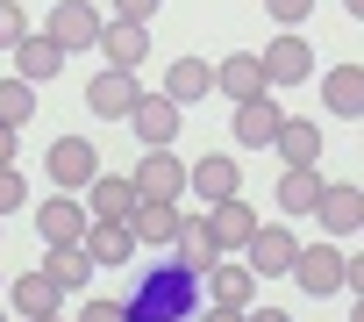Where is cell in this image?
<instances>
[{"label":"cell","instance_id":"obj_1","mask_svg":"<svg viewBox=\"0 0 364 322\" xmlns=\"http://www.w3.org/2000/svg\"><path fill=\"white\" fill-rule=\"evenodd\" d=\"M200 294H208L200 272H186L178 258H164V265H143L136 272L122 315L129 322H200Z\"/></svg>","mask_w":364,"mask_h":322},{"label":"cell","instance_id":"obj_2","mask_svg":"<svg viewBox=\"0 0 364 322\" xmlns=\"http://www.w3.org/2000/svg\"><path fill=\"white\" fill-rule=\"evenodd\" d=\"M100 29H107V22H100V8H93V0H58L43 36L72 58V51H100Z\"/></svg>","mask_w":364,"mask_h":322},{"label":"cell","instance_id":"obj_3","mask_svg":"<svg viewBox=\"0 0 364 322\" xmlns=\"http://www.w3.org/2000/svg\"><path fill=\"white\" fill-rule=\"evenodd\" d=\"M43 165H50V180H58V194H86V187L100 180V150H93L86 136H58V143H50V157H43Z\"/></svg>","mask_w":364,"mask_h":322},{"label":"cell","instance_id":"obj_4","mask_svg":"<svg viewBox=\"0 0 364 322\" xmlns=\"http://www.w3.org/2000/svg\"><path fill=\"white\" fill-rule=\"evenodd\" d=\"M178 122H186V108H178L171 93H143V100L129 108V129L143 136V150H164V143L178 136Z\"/></svg>","mask_w":364,"mask_h":322},{"label":"cell","instance_id":"obj_5","mask_svg":"<svg viewBox=\"0 0 364 322\" xmlns=\"http://www.w3.org/2000/svg\"><path fill=\"white\" fill-rule=\"evenodd\" d=\"M279 122H286V108H279L272 93L236 100V115H229V129H236V143H243V150H272V143H279Z\"/></svg>","mask_w":364,"mask_h":322},{"label":"cell","instance_id":"obj_6","mask_svg":"<svg viewBox=\"0 0 364 322\" xmlns=\"http://www.w3.org/2000/svg\"><path fill=\"white\" fill-rule=\"evenodd\" d=\"M257 58H264L272 93H279V86H300V79L314 72V51H307V36H300V29H279V43H272V51H257Z\"/></svg>","mask_w":364,"mask_h":322},{"label":"cell","instance_id":"obj_7","mask_svg":"<svg viewBox=\"0 0 364 322\" xmlns=\"http://www.w3.org/2000/svg\"><path fill=\"white\" fill-rule=\"evenodd\" d=\"M293 279H300V294H343V251L336 244H300V258H293Z\"/></svg>","mask_w":364,"mask_h":322},{"label":"cell","instance_id":"obj_8","mask_svg":"<svg viewBox=\"0 0 364 322\" xmlns=\"http://www.w3.org/2000/svg\"><path fill=\"white\" fill-rule=\"evenodd\" d=\"M129 180H136L143 201H178V194H186V165L171 157V143H164V150H143V165H136Z\"/></svg>","mask_w":364,"mask_h":322},{"label":"cell","instance_id":"obj_9","mask_svg":"<svg viewBox=\"0 0 364 322\" xmlns=\"http://www.w3.org/2000/svg\"><path fill=\"white\" fill-rule=\"evenodd\" d=\"M186 187H193V194H200L208 208H215V201H236V194H243V165H236L229 150H208L200 165L186 172Z\"/></svg>","mask_w":364,"mask_h":322},{"label":"cell","instance_id":"obj_10","mask_svg":"<svg viewBox=\"0 0 364 322\" xmlns=\"http://www.w3.org/2000/svg\"><path fill=\"white\" fill-rule=\"evenodd\" d=\"M36 229H43V244H86L93 215H86V201H79V194H58V201H43V208H36Z\"/></svg>","mask_w":364,"mask_h":322},{"label":"cell","instance_id":"obj_11","mask_svg":"<svg viewBox=\"0 0 364 322\" xmlns=\"http://www.w3.org/2000/svg\"><path fill=\"white\" fill-rule=\"evenodd\" d=\"M243 258H250V272H257V279H279V272H293L300 237H293V229H264V222H257V237L243 244Z\"/></svg>","mask_w":364,"mask_h":322},{"label":"cell","instance_id":"obj_12","mask_svg":"<svg viewBox=\"0 0 364 322\" xmlns=\"http://www.w3.org/2000/svg\"><path fill=\"white\" fill-rule=\"evenodd\" d=\"M171 258L186 265V272H200V279H208V265H215V258H229V251L215 244V222H208V215H186V222H178V237H171Z\"/></svg>","mask_w":364,"mask_h":322},{"label":"cell","instance_id":"obj_13","mask_svg":"<svg viewBox=\"0 0 364 322\" xmlns=\"http://www.w3.org/2000/svg\"><path fill=\"white\" fill-rule=\"evenodd\" d=\"M136 100H143L136 72H114V65L86 86V108H93V115H107V122H129V108H136Z\"/></svg>","mask_w":364,"mask_h":322},{"label":"cell","instance_id":"obj_14","mask_svg":"<svg viewBox=\"0 0 364 322\" xmlns=\"http://www.w3.org/2000/svg\"><path fill=\"white\" fill-rule=\"evenodd\" d=\"M200 286H208L222 308H250V301H257V272H250V258H215Z\"/></svg>","mask_w":364,"mask_h":322},{"label":"cell","instance_id":"obj_15","mask_svg":"<svg viewBox=\"0 0 364 322\" xmlns=\"http://www.w3.org/2000/svg\"><path fill=\"white\" fill-rule=\"evenodd\" d=\"M136 201H143V194H136V180H114V172H100V180L86 187V215H93V222H129V215H136Z\"/></svg>","mask_w":364,"mask_h":322},{"label":"cell","instance_id":"obj_16","mask_svg":"<svg viewBox=\"0 0 364 322\" xmlns=\"http://www.w3.org/2000/svg\"><path fill=\"white\" fill-rule=\"evenodd\" d=\"M136 251H143L136 222H93V229H86V258H93L100 272H107V265H129Z\"/></svg>","mask_w":364,"mask_h":322},{"label":"cell","instance_id":"obj_17","mask_svg":"<svg viewBox=\"0 0 364 322\" xmlns=\"http://www.w3.org/2000/svg\"><path fill=\"white\" fill-rule=\"evenodd\" d=\"M314 222L328 237H364V187H328L321 208H314Z\"/></svg>","mask_w":364,"mask_h":322},{"label":"cell","instance_id":"obj_18","mask_svg":"<svg viewBox=\"0 0 364 322\" xmlns=\"http://www.w3.org/2000/svg\"><path fill=\"white\" fill-rule=\"evenodd\" d=\"M215 93H229V100H257V93H272V79H264V58H222L215 65Z\"/></svg>","mask_w":364,"mask_h":322},{"label":"cell","instance_id":"obj_19","mask_svg":"<svg viewBox=\"0 0 364 322\" xmlns=\"http://www.w3.org/2000/svg\"><path fill=\"white\" fill-rule=\"evenodd\" d=\"M208 222H215V244H222L229 258H236V251L257 237V208H250L243 194H236V201H215V208H208Z\"/></svg>","mask_w":364,"mask_h":322},{"label":"cell","instance_id":"obj_20","mask_svg":"<svg viewBox=\"0 0 364 322\" xmlns=\"http://www.w3.org/2000/svg\"><path fill=\"white\" fill-rule=\"evenodd\" d=\"M100 58H107L114 72H136V65L150 58V36H143V22H107V29H100Z\"/></svg>","mask_w":364,"mask_h":322},{"label":"cell","instance_id":"obj_21","mask_svg":"<svg viewBox=\"0 0 364 322\" xmlns=\"http://www.w3.org/2000/svg\"><path fill=\"white\" fill-rule=\"evenodd\" d=\"M58 72H65V51H58L50 36H36V29H29V36L15 43V79L43 86V79H58Z\"/></svg>","mask_w":364,"mask_h":322},{"label":"cell","instance_id":"obj_22","mask_svg":"<svg viewBox=\"0 0 364 322\" xmlns=\"http://www.w3.org/2000/svg\"><path fill=\"white\" fill-rule=\"evenodd\" d=\"M321 194H328V180L314 172V165H293V172H279V208L300 222V215H314L321 208Z\"/></svg>","mask_w":364,"mask_h":322},{"label":"cell","instance_id":"obj_23","mask_svg":"<svg viewBox=\"0 0 364 322\" xmlns=\"http://www.w3.org/2000/svg\"><path fill=\"white\" fill-rule=\"evenodd\" d=\"M58 301H65V286H58L43 265L15 279V315H22V322H36V315H58Z\"/></svg>","mask_w":364,"mask_h":322},{"label":"cell","instance_id":"obj_24","mask_svg":"<svg viewBox=\"0 0 364 322\" xmlns=\"http://www.w3.org/2000/svg\"><path fill=\"white\" fill-rule=\"evenodd\" d=\"M321 100H328V115L364 122V65H336V72L321 79Z\"/></svg>","mask_w":364,"mask_h":322},{"label":"cell","instance_id":"obj_25","mask_svg":"<svg viewBox=\"0 0 364 322\" xmlns=\"http://www.w3.org/2000/svg\"><path fill=\"white\" fill-rule=\"evenodd\" d=\"M164 93H171L178 108H193L200 93H215V65H208V58H171V72H164Z\"/></svg>","mask_w":364,"mask_h":322},{"label":"cell","instance_id":"obj_26","mask_svg":"<svg viewBox=\"0 0 364 322\" xmlns=\"http://www.w3.org/2000/svg\"><path fill=\"white\" fill-rule=\"evenodd\" d=\"M272 150L286 157V172H293V165H321V129H314V122H300V115H286Z\"/></svg>","mask_w":364,"mask_h":322},{"label":"cell","instance_id":"obj_27","mask_svg":"<svg viewBox=\"0 0 364 322\" xmlns=\"http://www.w3.org/2000/svg\"><path fill=\"white\" fill-rule=\"evenodd\" d=\"M129 222H136V237H143V244H171L186 215H178V201H136V215H129Z\"/></svg>","mask_w":364,"mask_h":322},{"label":"cell","instance_id":"obj_28","mask_svg":"<svg viewBox=\"0 0 364 322\" xmlns=\"http://www.w3.org/2000/svg\"><path fill=\"white\" fill-rule=\"evenodd\" d=\"M43 272H50V279H58V286L72 294V286H86V279H93L100 265L86 258V244H50V258H43Z\"/></svg>","mask_w":364,"mask_h":322},{"label":"cell","instance_id":"obj_29","mask_svg":"<svg viewBox=\"0 0 364 322\" xmlns=\"http://www.w3.org/2000/svg\"><path fill=\"white\" fill-rule=\"evenodd\" d=\"M29 115H36V86H29V79H0V122L22 129Z\"/></svg>","mask_w":364,"mask_h":322},{"label":"cell","instance_id":"obj_30","mask_svg":"<svg viewBox=\"0 0 364 322\" xmlns=\"http://www.w3.org/2000/svg\"><path fill=\"white\" fill-rule=\"evenodd\" d=\"M22 208H29V180H22L15 165H0V222L22 215Z\"/></svg>","mask_w":364,"mask_h":322},{"label":"cell","instance_id":"obj_31","mask_svg":"<svg viewBox=\"0 0 364 322\" xmlns=\"http://www.w3.org/2000/svg\"><path fill=\"white\" fill-rule=\"evenodd\" d=\"M29 36V15H22V0H0V51H15Z\"/></svg>","mask_w":364,"mask_h":322},{"label":"cell","instance_id":"obj_32","mask_svg":"<svg viewBox=\"0 0 364 322\" xmlns=\"http://www.w3.org/2000/svg\"><path fill=\"white\" fill-rule=\"evenodd\" d=\"M264 8H272V22H279V29H300L314 0H264Z\"/></svg>","mask_w":364,"mask_h":322},{"label":"cell","instance_id":"obj_33","mask_svg":"<svg viewBox=\"0 0 364 322\" xmlns=\"http://www.w3.org/2000/svg\"><path fill=\"white\" fill-rule=\"evenodd\" d=\"M164 0H114V22H150Z\"/></svg>","mask_w":364,"mask_h":322},{"label":"cell","instance_id":"obj_34","mask_svg":"<svg viewBox=\"0 0 364 322\" xmlns=\"http://www.w3.org/2000/svg\"><path fill=\"white\" fill-rule=\"evenodd\" d=\"M79 322H129V315H122V301H86Z\"/></svg>","mask_w":364,"mask_h":322},{"label":"cell","instance_id":"obj_35","mask_svg":"<svg viewBox=\"0 0 364 322\" xmlns=\"http://www.w3.org/2000/svg\"><path fill=\"white\" fill-rule=\"evenodd\" d=\"M343 286H357V294H364V244H357V251H343Z\"/></svg>","mask_w":364,"mask_h":322},{"label":"cell","instance_id":"obj_36","mask_svg":"<svg viewBox=\"0 0 364 322\" xmlns=\"http://www.w3.org/2000/svg\"><path fill=\"white\" fill-rule=\"evenodd\" d=\"M200 322H250V308H222L215 301V308H200Z\"/></svg>","mask_w":364,"mask_h":322},{"label":"cell","instance_id":"obj_37","mask_svg":"<svg viewBox=\"0 0 364 322\" xmlns=\"http://www.w3.org/2000/svg\"><path fill=\"white\" fill-rule=\"evenodd\" d=\"M15 136H22L15 122H0V165H15Z\"/></svg>","mask_w":364,"mask_h":322},{"label":"cell","instance_id":"obj_38","mask_svg":"<svg viewBox=\"0 0 364 322\" xmlns=\"http://www.w3.org/2000/svg\"><path fill=\"white\" fill-rule=\"evenodd\" d=\"M250 322H293L286 308H250Z\"/></svg>","mask_w":364,"mask_h":322},{"label":"cell","instance_id":"obj_39","mask_svg":"<svg viewBox=\"0 0 364 322\" xmlns=\"http://www.w3.org/2000/svg\"><path fill=\"white\" fill-rule=\"evenodd\" d=\"M343 8H350V22H364V0H343Z\"/></svg>","mask_w":364,"mask_h":322},{"label":"cell","instance_id":"obj_40","mask_svg":"<svg viewBox=\"0 0 364 322\" xmlns=\"http://www.w3.org/2000/svg\"><path fill=\"white\" fill-rule=\"evenodd\" d=\"M350 322H364V294H357V315H350Z\"/></svg>","mask_w":364,"mask_h":322},{"label":"cell","instance_id":"obj_41","mask_svg":"<svg viewBox=\"0 0 364 322\" xmlns=\"http://www.w3.org/2000/svg\"><path fill=\"white\" fill-rule=\"evenodd\" d=\"M36 322H65V315H36Z\"/></svg>","mask_w":364,"mask_h":322},{"label":"cell","instance_id":"obj_42","mask_svg":"<svg viewBox=\"0 0 364 322\" xmlns=\"http://www.w3.org/2000/svg\"><path fill=\"white\" fill-rule=\"evenodd\" d=\"M0 322H8V308H0Z\"/></svg>","mask_w":364,"mask_h":322},{"label":"cell","instance_id":"obj_43","mask_svg":"<svg viewBox=\"0 0 364 322\" xmlns=\"http://www.w3.org/2000/svg\"><path fill=\"white\" fill-rule=\"evenodd\" d=\"M0 286H8V279H0Z\"/></svg>","mask_w":364,"mask_h":322}]
</instances>
